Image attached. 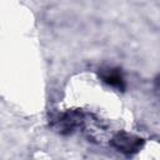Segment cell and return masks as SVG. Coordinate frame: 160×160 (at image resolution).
I'll return each mask as SVG.
<instances>
[{
	"mask_svg": "<svg viewBox=\"0 0 160 160\" xmlns=\"http://www.w3.org/2000/svg\"><path fill=\"white\" fill-rule=\"evenodd\" d=\"M115 145L121 151H131V150L138 149L139 139H135L130 135H119L115 139Z\"/></svg>",
	"mask_w": 160,
	"mask_h": 160,
	"instance_id": "cell-1",
	"label": "cell"
},
{
	"mask_svg": "<svg viewBox=\"0 0 160 160\" xmlns=\"http://www.w3.org/2000/svg\"><path fill=\"white\" fill-rule=\"evenodd\" d=\"M105 80H106L110 85H114V86L121 85V78H120L119 74H116V72H109V74L105 76Z\"/></svg>",
	"mask_w": 160,
	"mask_h": 160,
	"instance_id": "cell-2",
	"label": "cell"
}]
</instances>
